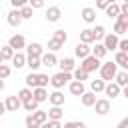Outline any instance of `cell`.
Returning <instances> with one entry per match:
<instances>
[{
	"instance_id": "3",
	"label": "cell",
	"mask_w": 128,
	"mask_h": 128,
	"mask_svg": "<svg viewBox=\"0 0 128 128\" xmlns=\"http://www.w3.org/2000/svg\"><path fill=\"white\" fill-rule=\"evenodd\" d=\"M100 64H102V62H100L98 58H94V56L90 54L88 58L80 60V66H78V68H82L84 72H88V74H90V72H96V70H100Z\"/></svg>"
},
{
	"instance_id": "52",
	"label": "cell",
	"mask_w": 128,
	"mask_h": 128,
	"mask_svg": "<svg viewBox=\"0 0 128 128\" xmlns=\"http://www.w3.org/2000/svg\"><path fill=\"white\" fill-rule=\"evenodd\" d=\"M0 90H4V80H0Z\"/></svg>"
},
{
	"instance_id": "5",
	"label": "cell",
	"mask_w": 128,
	"mask_h": 128,
	"mask_svg": "<svg viewBox=\"0 0 128 128\" xmlns=\"http://www.w3.org/2000/svg\"><path fill=\"white\" fill-rule=\"evenodd\" d=\"M118 42H120V38H118L116 34H112V32H108V34L104 36V40H102V44H104V48H106L108 52H116V50H118Z\"/></svg>"
},
{
	"instance_id": "4",
	"label": "cell",
	"mask_w": 128,
	"mask_h": 128,
	"mask_svg": "<svg viewBox=\"0 0 128 128\" xmlns=\"http://www.w3.org/2000/svg\"><path fill=\"white\" fill-rule=\"evenodd\" d=\"M8 46H10L14 52H22V50L26 48V38H24L22 34H12V36L8 38Z\"/></svg>"
},
{
	"instance_id": "24",
	"label": "cell",
	"mask_w": 128,
	"mask_h": 128,
	"mask_svg": "<svg viewBox=\"0 0 128 128\" xmlns=\"http://www.w3.org/2000/svg\"><path fill=\"white\" fill-rule=\"evenodd\" d=\"M10 62H12V66H14L16 70H18V68H24V66H26V54H24V52H16Z\"/></svg>"
},
{
	"instance_id": "22",
	"label": "cell",
	"mask_w": 128,
	"mask_h": 128,
	"mask_svg": "<svg viewBox=\"0 0 128 128\" xmlns=\"http://www.w3.org/2000/svg\"><path fill=\"white\" fill-rule=\"evenodd\" d=\"M30 116H32V120H34V124H36V126H42L44 122H48V114H46L44 110H40V108H38L36 112H32Z\"/></svg>"
},
{
	"instance_id": "42",
	"label": "cell",
	"mask_w": 128,
	"mask_h": 128,
	"mask_svg": "<svg viewBox=\"0 0 128 128\" xmlns=\"http://www.w3.org/2000/svg\"><path fill=\"white\" fill-rule=\"evenodd\" d=\"M62 128H86V124L82 120H72V122H64Z\"/></svg>"
},
{
	"instance_id": "28",
	"label": "cell",
	"mask_w": 128,
	"mask_h": 128,
	"mask_svg": "<svg viewBox=\"0 0 128 128\" xmlns=\"http://www.w3.org/2000/svg\"><path fill=\"white\" fill-rule=\"evenodd\" d=\"M104 88H106V82L104 80H90V92H94V94H98V92H104Z\"/></svg>"
},
{
	"instance_id": "12",
	"label": "cell",
	"mask_w": 128,
	"mask_h": 128,
	"mask_svg": "<svg viewBox=\"0 0 128 128\" xmlns=\"http://www.w3.org/2000/svg\"><path fill=\"white\" fill-rule=\"evenodd\" d=\"M60 18H62L60 6H48V8H46V20H48V22H58Z\"/></svg>"
},
{
	"instance_id": "41",
	"label": "cell",
	"mask_w": 128,
	"mask_h": 128,
	"mask_svg": "<svg viewBox=\"0 0 128 128\" xmlns=\"http://www.w3.org/2000/svg\"><path fill=\"white\" fill-rule=\"evenodd\" d=\"M50 84V76L48 74H38V88H46Z\"/></svg>"
},
{
	"instance_id": "38",
	"label": "cell",
	"mask_w": 128,
	"mask_h": 128,
	"mask_svg": "<svg viewBox=\"0 0 128 128\" xmlns=\"http://www.w3.org/2000/svg\"><path fill=\"white\" fill-rule=\"evenodd\" d=\"M62 46H64V44H60V42H58V40H54V38H50V40H48V52H52V54H56Z\"/></svg>"
},
{
	"instance_id": "20",
	"label": "cell",
	"mask_w": 128,
	"mask_h": 128,
	"mask_svg": "<svg viewBox=\"0 0 128 128\" xmlns=\"http://www.w3.org/2000/svg\"><path fill=\"white\" fill-rule=\"evenodd\" d=\"M68 90H70V94H74V96H82V94L86 92L84 84H82V82H76V80H72V82L68 84Z\"/></svg>"
},
{
	"instance_id": "23",
	"label": "cell",
	"mask_w": 128,
	"mask_h": 128,
	"mask_svg": "<svg viewBox=\"0 0 128 128\" xmlns=\"http://www.w3.org/2000/svg\"><path fill=\"white\" fill-rule=\"evenodd\" d=\"M80 42L82 44H92V42H96L94 40V34H92V28H84V30H80Z\"/></svg>"
},
{
	"instance_id": "21",
	"label": "cell",
	"mask_w": 128,
	"mask_h": 128,
	"mask_svg": "<svg viewBox=\"0 0 128 128\" xmlns=\"http://www.w3.org/2000/svg\"><path fill=\"white\" fill-rule=\"evenodd\" d=\"M32 98H34L38 104H42V102L48 100V90H46V88H34V90H32Z\"/></svg>"
},
{
	"instance_id": "46",
	"label": "cell",
	"mask_w": 128,
	"mask_h": 128,
	"mask_svg": "<svg viewBox=\"0 0 128 128\" xmlns=\"http://www.w3.org/2000/svg\"><path fill=\"white\" fill-rule=\"evenodd\" d=\"M110 2H112V0H98V2H96V8H100V10H106Z\"/></svg>"
},
{
	"instance_id": "53",
	"label": "cell",
	"mask_w": 128,
	"mask_h": 128,
	"mask_svg": "<svg viewBox=\"0 0 128 128\" xmlns=\"http://www.w3.org/2000/svg\"><path fill=\"white\" fill-rule=\"evenodd\" d=\"M0 64H4V58H2V54H0Z\"/></svg>"
},
{
	"instance_id": "36",
	"label": "cell",
	"mask_w": 128,
	"mask_h": 128,
	"mask_svg": "<svg viewBox=\"0 0 128 128\" xmlns=\"http://www.w3.org/2000/svg\"><path fill=\"white\" fill-rule=\"evenodd\" d=\"M0 54H2V58H4V62H6V60H12L16 52H14V50H12V48H10L8 44H6V46H2V48H0Z\"/></svg>"
},
{
	"instance_id": "18",
	"label": "cell",
	"mask_w": 128,
	"mask_h": 128,
	"mask_svg": "<svg viewBox=\"0 0 128 128\" xmlns=\"http://www.w3.org/2000/svg\"><path fill=\"white\" fill-rule=\"evenodd\" d=\"M96 94L94 92H90V90H86L82 96H80V102H82V106H86V108H90V106H94L96 104Z\"/></svg>"
},
{
	"instance_id": "54",
	"label": "cell",
	"mask_w": 128,
	"mask_h": 128,
	"mask_svg": "<svg viewBox=\"0 0 128 128\" xmlns=\"http://www.w3.org/2000/svg\"><path fill=\"white\" fill-rule=\"evenodd\" d=\"M26 128H38V126H26Z\"/></svg>"
},
{
	"instance_id": "10",
	"label": "cell",
	"mask_w": 128,
	"mask_h": 128,
	"mask_svg": "<svg viewBox=\"0 0 128 128\" xmlns=\"http://www.w3.org/2000/svg\"><path fill=\"white\" fill-rule=\"evenodd\" d=\"M90 54H92V48H90L88 44H82V42L76 44V48H74V56H76V58L84 60V58H88Z\"/></svg>"
},
{
	"instance_id": "25",
	"label": "cell",
	"mask_w": 128,
	"mask_h": 128,
	"mask_svg": "<svg viewBox=\"0 0 128 128\" xmlns=\"http://www.w3.org/2000/svg\"><path fill=\"white\" fill-rule=\"evenodd\" d=\"M106 54H108V50L104 48V44H102V42H96V46L92 48V56H94V58H98V60H102Z\"/></svg>"
},
{
	"instance_id": "33",
	"label": "cell",
	"mask_w": 128,
	"mask_h": 128,
	"mask_svg": "<svg viewBox=\"0 0 128 128\" xmlns=\"http://www.w3.org/2000/svg\"><path fill=\"white\" fill-rule=\"evenodd\" d=\"M26 66L30 68V72H38L42 62H40V58H26Z\"/></svg>"
},
{
	"instance_id": "2",
	"label": "cell",
	"mask_w": 128,
	"mask_h": 128,
	"mask_svg": "<svg viewBox=\"0 0 128 128\" xmlns=\"http://www.w3.org/2000/svg\"><path fill=\"white\" fill-rule=\"evenodd\" d=\"M70 82H72V74L70 72H56L54 76H50V84H52L54 90H62Z\"/></svg>"
},
{
	"instance_id": "32",
	"label": "cell",
	"mask_w": 128,
	"mask_h": 128,
	"mask_svg": "<svg viewBox=\"0 0 128 128\" xmlns=\"http://www.w3.org/2000/svg\"><path fill=\"white\" fill-rule=\"evenodd\" d=\"M114 82H116V84H118L120 88H124V86H128V72H122V70H120V72L116 74V78H114Z\"/></svg>"
},
{
	"instance_id": "40",
	"label": "cell",
	"mask_w": 128,
	"mask_h": 128,
	"mask_svg": "<svg viewBox=\"0 0 128 128\" xmlns=\"http://www.w3.org/2000/svg\"><path fill=\"white\" fill-rule=\"evenodd\" d=\"M32 12H34V10H32L28 4H26L24 8H20V16H22V20H30V18H32Z\"/></svg>"
},
{
	"instance_id": "30",
	"label": "cell",
	"mask_w": 128,
	"mask_h": 128,
	"mask_svg": "<svg viewBox=\"0 0 128 128\" xmlns=\"http://www.w3.org/2000/svg\"><path fill=\"white\" fill-rule=\"evenodd\" d=\"M92 34H94V40L98 42V40H104V36H106L108 32H106V28H104L102 24H96V26L92 28Z\"/></svg>"
},
{
	"instance_id": "7",
	"label": "cell",
	"mask_w": 128,
	"mask_h": 128,
	"mask_svg": "<svg viewBox=\"0 0 128 128\" xmlns=\"http://www.w3.org/2000/svg\"><path fill=\"white\" fill-rule=\"evenodd\" d=\"M110 108H112V104H110L108 98H98L96 104H94V110H96L98 116H106V114L110 112Z\"/></svg>"
},
{
	"instance_id": "47",
	"label": "cell",
	"mask_w": 128,
	"mask_h": 128,
	"mask_svg": "<svg viewBox=\"0 0 128 128\" xmlns=\"http://www.w3.org/2000/svg\"><path fill=\"white\" fill-rule=\"evenodd\" d=\"M116 22H122V24H126V26H128V16H126V14H118Z\"/></svg>"
},
{
	"instance_id": "49",
	"label": "cell",
	"mask_w": 128,
	"mask_h": 128,
	"mask_svg": "<svg viewBox=\"0 0 128 128\" xmlns=\"http://www.w3.org/2000/svg\"><path fill=\"white\" fill-rule=\"evenodd\" d=\"M120 14H126L128 16V2H122L120 4Z\"/></svg>"
},
{
	"instance_id": "11",
	"label": "cell",
	"mask_w": 128,
	"mask_h": 128,
	"mask_svg": "<svg viewBox=\"0 0 128 128\" xmlns=\"http://www.w3.org/2000/svg\"><path fill=\"white\" fill-rule=\"evenodd\" d=\"M4 106H6V112H18L22 108V102L18 100V96H8L4 100Z\"/></svg>"
},
{
	"instance_id": "16",
	"label": "cell",
	"mask_w": 128,
	"mask_h": 128,
	"mask_svg": "<svg viewBox=\"0 0 128 128\" xmlns=\"http://www.w3.org/2000/svg\"><path fill=\"white\" fill-rule=\"evenodd\" d=\"M40 62H42V66H46V68L58 66V58H56V54H52V52H44L42 58H40Z\"/></svg>"
},
{
	"instance_id": "6",
	"label": "cell",
	"mask_w": 128,
	"mask_h": 128,
	"mask_svg": "<svg viewBox=\"0 0 128 128\" xmlns=\"http://www.w3.org/2000/svg\"><path fill=\"white\" fill-rule=\"evenodd\" d=\"M44 54V48L40 42H30L26 46V58H42Z\"/></svg>"
},
{
	"instance_id": "45",
	"label": "cell",
	"mask_w": 128,
	"mask_h": 128,
	"mask_svg": "<svg viewBox=\"0 0 128 128\" xmlns=\"http://www.w3.org/2000/svg\"><path fill=\"white\" fill-rule=\"evenodd\" d=\"M40 128H62V124H60V122H54V120H48V122H44Z\"/></svg>"
},
{
	"instance_id": "43",
	"label": "cell",
	"mask_w": 128,
	"mask_h": 128,
	"mask_svg": "<svg viewBox=\"0 0 128 128\" xmlns=\"http://www.w3.org/2000/svg\"><path fill=\"white\" fill-rule=\"evenodd\" d=\"M116 52H124V54H128V38H120V42H118V50Z\"/></svg>"
},
{
	"instance_id": "35",
	"label": "cell",
	"mask_w": 128,
	"mask_h": 128,
	"mask_svg": "<svg viewBox=\"0 0 128 128\" xmlns=\"http://www.w3.org/2000/svg\"><path fill=\"white\" fill-rule=\"evenodd\" d=\"M52 38H54V40H58L60 44H66V40H68V34H66V32L62 30V28H58V30H54Z\"/></svg>"
},
{
	"instance_id": "51",
	"label": "cell",
	"mask_w": 128,
	"mask_h": 128,
	"mask_svg": "<svg viewBox=\"0 0 128 128\" xmlns=\"http://www.w3.org/2000/svg\"><path fill=\"white\" fill-rule=\"evenodd\" d=\"M6 112V106H4V102H0V116Z\"/></svg>"
},
{
	"instance_id": "44",
	"label": "cell",
	"mask_w": 128,
	"mask_h": 128,
	"mask_svg": "<svg viewBox=\"0 0 128 128\" xmlns=\"http://www.w3.org/2000/svg\"><path fill=\"white\" fill-rule=\"evenodd\" d=\"M28 6H30L32 10H38V8H44V2H42V0H30Z\"/></svg>"
},
{
	"instance_id": "29",
	"label": "cell",
	"mask_w": 128,
	"mask_h": 128,
	"mask_svg": "<svg viewBox=\"0 0 128 128\" xmlns=\"http://www.w3.org/2000/svg\"><path fill=\"white\" fill-rule=\"evenodd\" d=\"M118 14H120V4L110 2L108 8H106V16H108V18H118Z\"/></svg>"
},
{
	"instance_id": "39",
	"label": "cell",
	"mask_w": 128,
	"mask_h": 128,
	"mask_svg": "<svg viewBox=\"0 0 128 128\" xmlns=\"http://www.w3.org/2000/svg\"><path fill=\"white\" fill-rule=\"evenodd\" d=\"M10 74H12V68L8 64H0V80H6Z\"/></svg>"
},
{
	"instance_id": "13",
	"label": "cell",
	"mask_w": 128,
	"mask_h": 128,
	"mask_svg": "<svg viewBox=\"0 0 128 128\" xmlns=\"http://www.w3.org/2000/svg\"><path fill=\"white\" fill-rule=\"evenodd\" d=\"M104 94L108 96V100H110V98L114 100L116 96H120V94H122V88H120L116 82H108V84H106V88H104Z\"/></svg>"
},
{
	"instance_id": "14",
	"label": "cell",
	"mask_w": 128,
	"mask_h": 128,
	"mask_svg": "<svg viewBox=\"0 0 128 128\" xmlns=\"http://www.w3.org/2000/svg\"><path fill=\"white\" fill-rule=\"evenodd\" d=\"M48 102L52 104V106H64V94H62V90H54V92H50L48 94Z\"/></svg>"
},
{
	"instance_id": "48",
	"label": "cell",
	"mask_w": 128,
	"mask_h": 128,
	"mask_svg": "<svg viewBox=\"0 0 128 128\" xmlns=\"http://www.w3.org/2000/svg\"><path fill=\"white\" fill-rule=\"evenodd\" d=\"M116 128H128V116H126V118H122V120L116 124Z\"/></svg>"
},
{
	"instance_id": "1",
	"label": "cell",
	"mask_w": 128,
	"mask_h": 128,
	"mask_svg": "<svg viewBox=\"0 0 128 128\" xmlns=\"http://www.w3.org/2000/svg\"><path fill=\"white\" fill-rule=\"evenodd\" d=\"M100 80H104L106 84L108 82H114V78H116V74H118V66L110 60V62H102L100 64Z\"/></svg>"
},
{
	"instance_id": "34",
	"label": "cell",
	"mask_w": 128,
	"mask_h": 128,
	"mask_svg": "<svg viewBox=\"0 0 128 128\" xmlns=\"http://www.w3.org/2000/svg\"><path fill=\"white\" fill-rule=\"evenodd\" d=\"M38 106H40V104H38L34 98H30V100H26V102L22 104V108H24L26 112H30V114H32V112H36V110H38Z\"/></svg>"
},
{
	"instance_id": "15",
	"label": "cell",
	"mask_w": 128,
	"mask_h": 128,
	"mask_svg": "<svg viewBox=\"0 0 128 128\" xmlns=\"http://www.w3.org/2000/svg\"><path fill=\"white\" fill-rule=\"evenodd\" d=\"M112 62H114L116 66H120L122 72H128V54H124V52H116Z\"/></svg>"
},
{
	"instance_id": "37",
	"label": "cell",
	"mask_w": 128,
	"mask_h": 128,
	"mask_svg": "<svg viewBox=\"0 0 128 128\" xmlns=\"http://www.w3.org/2000/svg\"><path fill=\"white\" fill-rule=\"evenodd\" d=\"M16 96H18V100L24 104L26 100H30V98H32V90H30V88H22V90H20Z\"/></svg>"
},
{
	"instance_id": "31",
	"label": "cell",
	"mask_w": 128,
	"mask_h": 128,
	"mask_svg": "<svg viewBox=\"0 0 128 128\" xmlns=\"http://www.w3.org/2000/svg\"><path fill=\"white\" fill-rule=\"evenodd\" d=\"M126 32H128V26H126V24H122V22H114V28H112V34H116V36L120 38V36H124Z\"/></svg>"
},
{
	"instance_id": "19",
	"label": "cell",
	"mask_w": 128,
	"mask_h": 128,
	"mask_svg": "<svg viewBox=\"0 0 128 128\" xmlns=\"http://www.w3.org/2000/svg\"><path fill=\"white\" fill-rule=\"evenodd\" d=\"M48 114V120H54V122H60L62 116H64V110L60 106H50V110L46 112Z\"/></svg>"
},
{
	"instance_id": "27",
	"label": "cell",
	"mask_w": 128,
	"mask_h": 128,
	"mask_svg": "<svg viewBox=\"0 0 128 128\" xmlns=\"http://www.w3.org/2000/svg\"><path fill=\"white\" fill-rule=\"evenodd\" d=\"M88 76H90V74H88V72H84V70H82V68H78V66H76V68H74V72H72V80L82 82V84H84V80H88Z\"/></svg>"
},
{
	"instance_id": "8",
	"label": "cell",
	"mask_w": 128,
	"mask_h": 128,
	"mask_svg": "<svg viewBox=\"0 0 128 128\" xmlns=\"http://www.w3.org/2000/svg\"><path fill=\"white\" fill-rule=\"evenodd\" d=\"M58 66H60V72H74V68H76V60L72 58V56H66V58H62V60H58Z\"/></svg>"
},
{
	"instance_id": "26",
	"label": "cell",
	"mask_w": 128,
	"mask_h": 128,
	"mask_svg": "<svg viewBox=\"0 0 128 128\" xmlns=\"http://www.w3.org/2000/svg\"><path fill=\"white\" fill-rule=\"evenodd\" d=\"M24 82H26V88H30V90L38 88V72H30V74L24 78Z\"/></svg>"
},
{
	"instance_id": "9",
	"label": "cell",
	"mask_w": 128,
	"mask_h": 128,
	"mask_svg": "<svg viewBox=\"0 0 128 128\" xmlns=\"http://www.w3.org/2000/svg\"><path fill=\"white\" fill-rule=\"evenodd\" d=\"M80 18L86 22V24H94L96 22V10L92 6H84L82 12H80Z\"/></svg>"
},
{
	"instance_id": "50",
	"label": "cell",
	"mask_w": 128,
	"mask_h": 128,
	"mask_svg": "<svg viewBox=\"0 0 128 128\" xmlns=\"http://www.w3.org/2000/svg\"><path fill=\"white\" fill-rule=\"evenodd\" d=\"M122 96L128 100V86H124V88H122Z\"/></svg>"
},
{
	"instance_id": "17",
	"label": "cell",
	"mask_w": 128,
	"mask_h": 128,
	"mask_svg": "<svg viewBox=\"0 0 128 128\" xmlns=\"http://www.w3.org/2000/svg\"><path fill=\"white\" fill-rule=\"evenodd\" d=\"M6 20H8V24L10 26H20L22 24V16H20V10H10L8 14H6Z\"/></svg>"
}]
</instances>
